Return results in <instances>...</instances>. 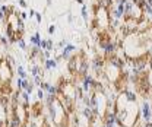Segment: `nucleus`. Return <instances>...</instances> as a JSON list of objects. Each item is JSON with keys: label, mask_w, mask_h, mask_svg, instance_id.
Instances as JSON below:
<instances>
[{"label": "nucleus", "mask_w": 152, "mask_h": 127, "mask_svg": "<svg viewBox=\"0 0 152 127\" xmlns=\"http://www.w3.org/2000/svg\"><path fill=\"white\" fill-rule=\"evenodd\" d=\"M45 92H48V95H54V96H57V86L48 85V88H47V91Z\"/></svg>", "instance_id": "nucleus-18"}, {"label": "nucleus", "mask_w": 152, "mask_h": 127, "mask_svg": "<svg viewBox=\"0 0 152 127\" xmlns=\"http://www.w3.org/2000/svg\"><path fill=\"white\" fill-rule=\"evenodd\" d=\"M73 51H76V47L73 45V44L67 42V45H66L64 48H61L60 55H61V58H63V60H69V58L73 55Z\"/></svg>", "instance_id": "nucleus-8"}, {"label": "nucleus", "mask_w": 152, "mask_h": 127, "mask_svg": "<svg viewBox=\"0 0 152 127\" xmlns=\"http://www.w3.org/2000/svg\"><path fill=\"white\" fill-rule=\"evenodd\" d=\"M41 57L44 58V61H45V60H48V58H51V51H48V50L42 51V54H41Z\"/></svg>", "instance_id": "nucleus-22"}, {"label": "nucleus", "mask_w": 152, "mask_h": 127, "mask_svg": "<svg viewBox=\"0 0 152 127\" xmlns=\"http://www.w3.org/2000/svg\"><path fill=\"white\" fill-rule=\"evenodd\" d=\"M146 79H148V85L151 86V89H152V67L146 73Z\"/></svg>", "instance_id": "nucleus-21"}, {"label": "nucleus", "mask_w": 152, "mask_h": 127, "mask_svg": "<svg viewBox=\"0 0 152 127\" xmlns=\"http://www.w3.org/2000/svg\"><path fill=\"white\" fill-rule=\"evenodd\" d=\"M47 111L56 127H70V114L66 111L57 96H54V99L47 105Z\"/></svg>", "instance_id": "nucleus-1"}, {"label": "nucleus", "mask_w": 152, "mask_h": 127, "mask_svg": "<svg viewBox=\"0 0 152 127\" xmlns=\"http://www.w3.org/2000/svg\"><path fill=\"white\" fill-rule=\"evenodd\" d=\"M39 48H41L42 51H45V50H47V39H41V44H39Z\"/></svg>", "instance_id": "nucleus-26"}, {"label": "nucleus", "mask_w": 152, "mask_h": 127, "mask_svg": "<svg viewBox=\"0 0 152 127\" xmlns=\"http://www.w3.org/2000/svg\"><path fill=\"white\" fill-rule=\"evenodd\" d=\"M94 10H95V16L94 22H92V28L94 29H99L104 31L107 28H110V12L105 7H99L94 4Z\"/></svg>", "instance_id": "nucleus-2"}, {"label": "nucleus", "mask_w": 152, "mask_h": 127, "mask_svg": "<svg viewBox=\"0 0 152 127\" xmlns=\"http://www.w3.org/2000/svg\"><path fill=\"white\" fill-rule=\"evenodd\" d=\"M12 79H13V67L4 58H0V85H10Z\"/></svg>", "instance_id": "nucleus-3"}, {"label": "nucleus", "mask_w": 152, "mask_h": 127, "mask_svg": "<svg viewBox=\"0 0 152 127\" xmlns=\"http://www.w3.org/2000/svg\"><path fill=\"white\" fill-rule=\"evenodd\" d=\"M29 42L34 45V47H39V44H41V34L39 32H35L34 35L29 36Z\"/></svg>", "instance_id": "nucleus-10"}, {"label": "nucleus", "mask_w": 152, "mask_h": 127, "mask_svg": "<svg viewBox=\"0 0 152 127\" xmlns=\"http://www.w3.org/2000/svg\"><path fill=\"white\" fill-rule=\"evenodd\" d=\"M3 58H4V60H6V61H7V63H9V64H10L12 67H15V64H16V61H15V58H13L12 55L6 54V55H4V57H3Z\"/></svg>", "instance_id": "nucleus-17"}, {"label": "nucleus", "mask_w": 152, "mask_h": 127, "mask_svg": "<svg viewBox=\"0 0 152 127\" xmlns=\"http://www.w3.org/2000/svg\"><path fill=\"white\" fill-rule=\"evenodd\" d=\"M140 115H142L143 121H152V104L146 98L140 104Z\"/></svg>", "instance_id": "nucleus-6"}, {"label": "nucleus", "mask_w": 152, "mask_h": 127, "mask_svg": "<svg viewBox=\"0 0 152 127\" xmlns=\"http://www.w3.org/2000/svg\"><path fill=\"white\" fill-rule=\"evenodd\" d=\"M18 4H19V7H22V9L28 7V3H26L25 0H18Z\"/></svg>", "instance_id": "nucleus-29"}, {"label": "nucleus", "mask_w": 152, "mask_h": 127, "mask_svg": "<svg viewBox=\"0 0 152 127\" xmlns=\"http://www.w3.org/2000/svg\"><path fill=\"white\" fill-rule=\"evenodd\" d=\"M54 47H56V44L53 42V39H47V50H48V51H51Z\"/></svg>", "instance_id": "nucleus-23"}, {"label": "nucleus", "mask_w": 152, "mask_h": 127, "mask_svg": "<svg viewBox=\"0 0 152 127\" xmlns=\"http://www.w3.org/2000/svg\"><path fill=\"white\" fill-rule=\"evenodd\" d=\"M57 67H58V61L56 58H48V60L44 61V69L45 70H54Z\"/></svg>", "instance_id": "nucleus-9"}, {"label": "nucleus", "mask_w": 152, "mask_h": 127, "mask_svg": "<svg viewBox=\"0 0 152 127\" xmlns=\"http://www.w3.org/2000/svg\"><path fill=\"white\" fill-rule=\"evenodd\" d=\"M105 57L104 55H96L92 63H91V69L94 70L95 76H102V70H104V66H105Z\"/></svg>", "instance_id": "nucleus-5"}, {"label": "nucleus", "mask_w": 152, "mask_h": 127, "mask_svg": "<svg viewBox=\"0 0 152 127\" xmlns=\"http://www.w3.org/2000/svg\"><path fill=\"white\" fill-rule=\"evenodd\" d=\"M35 13H37V12H35L34 9H29V12H28V16H29V19L34 18V16H35Z\"/></svg>", "instance_id": "nucleus-32"}, {"label": "nucleus", "mask_w": 152, "mask_h": 127, "mask_svg": "<svg viewBox=\"0 0 152 127\" xmlns=\"http://www.w3.org/2000/svg\"><path fill=\"white\" fill-rule=\"evenodd\" d=\"M15 83H16L18 91H23V86H25V79H20V77H18Z\"/></svg>", "instance_id": "nucleus-16"}, {"label": "nucleus", "mask_w": 152, "mask_h": 127, "mask_svg": "<svg viewBox=\"0 0 152 127\" xmlns=\"http://www.w3.org/2000/svg\"><path fill=\"white\" fill-rule=\"evenodd\" d=\"M0 44L4 45V47H7V45H9V38H7L6 35H1L0 36Z\"/></svg>", "instance_id": "nucleus-19"}, {"label": "nucleus", "mask_w": 152, "mask_h": 127, "mask_svg": "<svg viewBox=\"0 0 152 127\" xmlns=\"http://www.w3.org/2000/svg\"><path fill=\"white\" fill-rule=\"evenodd\" d=\"M41 82H42L41 76H34V79H32V83H34V85H37V86H39V85H41Z\"/></svg>", "instance_id": "nucleus-24"}, {"label": "nucleus", "mask_w": 152, "mask_h": 127, "mask_svg": "<svg viewBox=\"0 0 152 127\" xmlns=\"http://www.w3.org/2000/svg\"><path fill=\"white\" fill-rule=\"evenodd\" d=\"M80 13H82V18H83V20L88 23V6L82 4V7H80Z\"/></svg>", "instance_id": "nucleus-14"}, {"label": "nucleus", "mask_w": 152, "mask_h": 127, "mask_svg": "<svg viewBox=\"0 0 152 127\" xmlns=\"http://www.w3.org/2000/svg\"><path fill=\"white\" fill-rule=\"evenodd\" d=\"M37 95H38V99H39V101H44V99H45V91H42L41 88L37 91Z\"/></svg>", "instance_id": "nucleus-20"}, {"label": "nucleus", "mask_w": 152, "mask_h": 127, "mask_svg": "<svg viewBox=\"0 0 152 127\" xmlns=\"http://www.w3.org/2000/svg\"><path fill=\"white\" fill-rule=\"evenodd\" d=\"M76 3H79V4H85V3H83V0H75Z\"/></svg>", "instance_id": "nucleus-35"}, {"label": "nucleus", "mask_w": 152, "mask_h": 127, "mask_svg": "<svg viewBox=\"0 0 152 127\" xmlns=\"http://www.w3.org/2000/svg\"><path fill=\"white\" fill-rule=\"evenodd\" d=\"M35 20H37V23L38 25H41V22H42V15L41 13H35Z\"/></svg>", "instance_id": "nucleus-28"}, {"label": "nucleus", "mask_w": 152, "mask_h": 127, "mask_svg": "<svg viewBox=\"0 0 152 127\" xmlns=\"http://www.w3.org/2000/svg\"><path fill=\"white\" fill-rule=\"evenodd\" d=\"M142 127H152V121H145Z\"/></svg>", "instance_id": "nucleus-33"}, {"label": "nucleus", "mask_w": 152, "mask_h": 127, "mask_svg": "<svg viewBox=\"0 0 152 127\" xmlns=\"http://www.w3.org/2000/svg\"><path fill=\"white\" fill-rule=\"evenodd\" d=\"M32 91H34V83H32V82H29V85L25 88V92H28V93L31 95V92Z\"/></svg>", "instance_id": "nucleus-27"}, {"label": "nucleus", "mask_w": 152, "mask_h": 127, "mask_svg": "<svg viewBox=\"0 0 152 127\" xmlns=\"http://www.w3.org/2000/svg\"><path fill=\"white\" fill-rule=\"evenodd\" d=\"M47 31H48V34H50V35H54V34H56V25H50Z\"/></svg>", "instance_id": "nucleus-25"}, {"label": "nucleus", "mask_w": 152, "mask_h": 127, "mask_svg": "<svg viewBox=\"0 0 152 127\" xmlns=\"http://www.w3.org/2000/svg\"><path fill=\"white\" fill-rule=\"evenodd\" d=\"M10 111H12V107L3 104L1 99H0V123H3V126H4L6 121L9 120V112H10Z\"/></svg>", "instance_id": "nucleus-7"}, {"label": "nucleus", "mask_w": 152, "mask_h": 127, "mask_svg": "<svg viewBox=\"0 0 152 127\" xmlns=\"http://www.w3.org/2000/svg\"><path fill=\"white\" fill-rule=\"evenodd\" d=\"M86 57H85L83 53H79V54H73L67 60V69H69V72L72 73L73 76L77 74V70H79V67H80V64H82V61Z\"/></svg>", "instance_id": "nucleus-4"}, {"label": "nucleus", "mask_w": 152, "mask_h": 127, "mask_svg": "<svg viewBox=\"0 0 152 127\" xmlns=\"http://www.w3.org/2000/svg\"><path fill=\"white\" fill-rule=\"evenodd\" d=\"M16 73H18V77H20V79H26V77H28L26 70H25V67H23L22 64H18V66H16Z\"/></svg>", "instance_id": "nucleus-13"}, {"label": "nucleus", "mask_w": 152, "mask_h": 127, "mask_svg": "<svg viewBox=\"0 0 152 127\" xmlns=\"http://www.w3.org/2000/svg\"><path fill=\"white\" fill-rule=\"evenodd\" d=\"M19 18L22 19V20H26V19H28V13H26V12H20Z\"/></svg>", "instance_id": "nucleus-31"}, {"label": "nucleus", "mask_w": 152, "mask_h": 127, "mask_svg": "<svg viewBox=\"0 0 152 127\" xmlns=\"http://www.w3.org/2000/svg\"><path fill=\"white\" fill-rule=\"evenodd\" d=\"M31 74H32V77H34V76H42V69L39 67V64H37V63L32 64V67H31Z\"/></svg>", "instance_id": "nucleus-12"}, {"label": "nucleus", "mask_w": 152, "mask_h": 127, "mask_svg": "<svg viewBox=\"0 0 152 127\" xmlns=\"http://www.w3.org/2000/svg\"><path fill=\"white\" fill-rule=\"evenodd\" d=\"M16 44H18V47L22 50V51H25V50L28 48V45H26V42H25V39H23V38H18Z\"/></svg>", "instance_id": "nucleus-15"}, {"label": "nucleus", "mask_w": 152, "mask_h": 127, "mask_svg": "<svg viewBox=\"0 0 152 127\" xmlns=\"http://www.w3.org/2000/svg\"><path fill=\"white\" fill-rule=\"evenodd\" d=\"M29 93L28 92H25V91H20V102L25 105V107H28L29 108Z\"/></svg>", "instance_id": "nucleus-11"}, {"label": "nucleus", "mask_w": 152, "mask_h": 127, "mask_svg": "<svg viewBox=\"0 0 152 127\" xmlns=\"http://www.w3.org/2000/svg\"><path fill=\"white\" fill-rule=\"evenodd\" d=\"M67 22H69V23H72V22H73V16H72V15H69V18H67Z\"/></svg>", "instance_id": "nucleus-34"}, {"label": "nucleus", "mask_w": 152, "mask_h": 127, "mask_svg": "<svg viewBox=\"0 0 152 127\" xmlns=\"http://www.w3.org/2000/svg\"><path fill=\"white\" fill-rule=\"evenodd\" d=\"M48 85H50V83H47V82H44V80H42V82H41V85H39V88H41L42 91H47Z\"/></svg>", "instance_id": "nucleus-30"}]
</instances>
